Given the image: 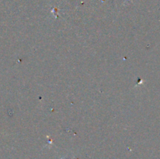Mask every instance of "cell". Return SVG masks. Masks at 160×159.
Listing matches in <instances>:
<instances>
[]
</instances>
